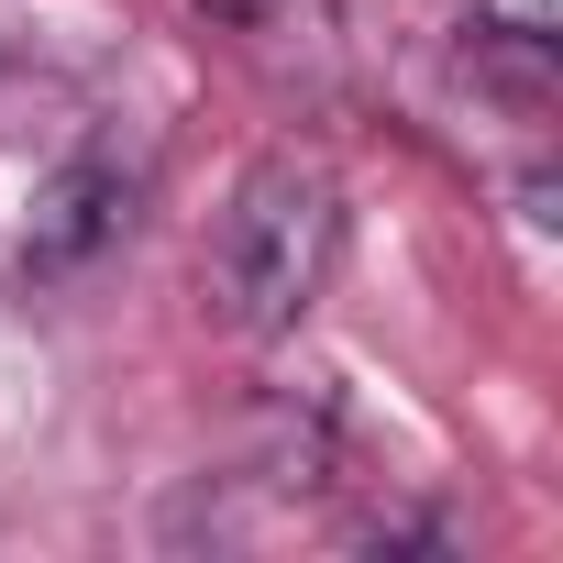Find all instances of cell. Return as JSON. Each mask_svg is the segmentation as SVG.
Listing matches in <instances>:
<instances>
[{
  "label": "cell",
  "instance_id": "cell-2",
  "mask_svg": "<svg viewBox=\"0 0 563 563\" xmlns=\"http://www.w3.org/2000/svg\"><path fill=\"white\" fill-rule=\"evenodd\" d=\"M133 232V177L111 155H67L23 210V276H78Z\"/></svg>",
  "mask_w": 563,
  "mask_h": 563
},
{
  "label": "cell",
  "instance_id": "cell-1",
  "mask_svg": "<svg viewBox=\"0 0 563 563\" xmlns=\"http://www.w3.org/2000/svg\"><path fill=\"white\" fill-rule=\"evenodd\" d=\"M343 265V188L321 155H254L221 199V232H210V265L199 288L210 310L243 332V343H276L299 332Z\"/></svg>",
  "mask_w": 563,
  "mask_h": 563
},
{
  "label": "cell",
  "instance_id": "cell-3",
  "mask_svg": "<svg viewBox=\"0 0 563 563\" xmlns=\"http://www.w3.org/2000/svg\"><path fill=\"white\" fill-rule=\"evenodd\" d=\"M199 12H210L221 34H254V45H265V34H321L332 0H199Z\"/></svg>",
  "mask_w": 563,
  "mask_h": 563
}]
</instances>
